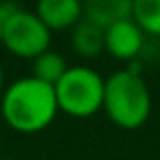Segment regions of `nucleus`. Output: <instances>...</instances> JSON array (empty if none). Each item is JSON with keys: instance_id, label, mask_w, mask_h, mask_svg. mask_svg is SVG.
<instances>
[{"instance_id": "obj_1", "label": "nucleus", "mask_w": 160, "mask_h": 160, "mask_svg": "<svg viewBox=\"0 0 160 160\" xmlns=\"http://www.w3.org/2000/svg\"><path fill=\"white\" fill-rule=\"evenodd\" d=\"M2 118L12 130L20 134H35L45 130L59 112L55 87L31 77L16 79L0 98Z\"/></svg>"}, {"instance_id": "obj_2", "label": "nucleus", "mask_w": 160, "mask_h": 160, "mask_svg": "<svg viewBox=\"0 0 160 160\" xmlns=\"http://www.w3.org/2000/svg\"><path fill=\"white\" fill-rule=\"evenodd\" d=\"M103 109L116 126L136 130L150 118L152 98L136 69H122L106 79Z\"/></svg>"}, {"instance_id": "obj_3", "label": "nucleus", "mask_w": 160, "mask_h": 160, "mask_svg": "<svg viewBox=\"0 0 160 160\" xmlns=\"http://www.w3.org/2000/svg\"><path fill=\"white\" fill-rule=\"evenodd\" d=\"M106 79L89 67H69L55 85L57 106L71 118H91L103 109Z\"/></svg>"}, {"instance_id": "obj_4", "label": "nucleus", "mask_w": 160, "mask_h": 160, "mask_svg": "<svg viewBox=\"0 0 160 160\" xmlns=\"http://www.w3.org/2000/svg\"><path fill=\"white\" fill-rule=\"evenodd\" d=\"M0 43L10 53L24 59H37L49 51L51 31L43 24V20L31 10L20 8L14 16L2 22V39Z\"/></svg>"}, {"instance_id": "obj_5", "label": "nucleus", "mask_w": 160, "mask_h": 160, "mask_svg": "<svg viewBox=\"0 0 160 160\" xmlns=\"http://www.w3.org/2000/svg\"><path fill=\"white\" fill-rule=\"evenodd\" d=\"M144 32L132 18L120 20L106 28V51L120 61H132L142 51Z\"/></svg>"}, {"instance_id": "obj_6", "label": "nucleus", "mask_w": 160, "mask_h": 160, "mask_svg": "<svg viewBox=\"0 0 160 160\" xmlns=\"http://www.w3.org/2000/svg\"><path fill=\"white\" fill-rule=\"evenodd\" d=\"M35 14L49 31L73 28L83 20V4L77 0H41Z\"/></svg>"}, {"instance_id": "obj_7", "label": "nucleus", "mask_w": 160, "mask_h": 160, "mask_svg": "<svg viewBox=\"0 0 160 160\" xmlns=\"http://www.w3.org/2000/svg\"><path fill=\"white\" fill-rule=\"evenodd\" d=\"M132 0H87L83 4V18L106 31L120 20L132 18Z\"/></svg>"}, {"instance_id": "obj_8", "label": "nucleus", "mask_w": 160, "mask_h": 160, "mask_svg": "<svg viewBox=\"0 0 160 160\" xmlns=\"http://www.w3.org/2000/svg\"><path fill=\"white\" fill-rule=\"evenodd\" d=\"M71 47L85 59L98 57L102 51H106V31L83 18L71 31Z\"/></svg>"}, {"instance_id": "obj_9", "label": "nucleus", "mask_w": 160, "mask_h": 160, "mask_svg": "<svg viewBox=\"0 0 160 160\" xmlns=\"http://www.w3.org/2000/svg\"><path fill=\"white\" fill-rule=\"evenodd\" d=\"M67 69L69 67H67L63 55L55 53L51 49L45 51L43 55H39L37 59H32V77L53 87L61 81V77L67 73Z\"/></svg>"}, {"instance_id": "obj_10", "label": "nucleus", "mask_w": 160, "mask_h": 160, "mask_svg": "<svg viewBox=\"0 0 160 160\" xmlns=\"http://www.w3.org/2000/svg\"><path fill=\"white\" fill-rule=\"evenodd\" d=\"M132 20L142 32L160 37V0H134Z\"/></svg>"}, {"instance_id": "obj_11", "label": "nucleus", "mask_w": 160, "mask_h": 160, "mask_svg": "<svg viewBox=\"0 0 160 160\" xmlns=\"http://www.w3.org/2000/svg\"><path fill=\"white\" fill-rule=\"evenodd\" d=\"M20 10V6L16 2H0V24L6 22L10 16H14Z\"/></svg>"}, {"instance_id": "obj_12", "label": "nucleus", "mask_w": 160, "mask_h": 160, "mask_svg": "<svg viewBox=\"0 0 160 160\" xmlns=\"http://www.w3.org/2000/svg\"><path fill=\"white\" fill-rule=\"evenodd\" d=\"M2 87H4V73H2V65H0V98H2Z\"/></svg>"}, {"instance_id": "obj_13", "label": "nucleus", "mask_w": 160, "mask_h": 160, "mask_svg": "<svg viewBox=\"0 0 160 160\" xmlns=\"http://www.w3.org/2000/svg\"><path fill=\"white\" fill-rule=\"evenodd\" d=\"M0 39H2V24H0Z\"/></svg>"}, {"instance_id": "obj_14", "label": "nucleus", "mask_w": 160, "mask_h": 160, "mask_svg": "<svg viewBox=\"0 0 160 160\" xmlns=\"http://www.w3.org/2000/svg\"><path fill=\"white\" fill-rule=\"evenodd\" d=\"M0 160H14V158H0Z\"/></svg>"}]
</instances>
